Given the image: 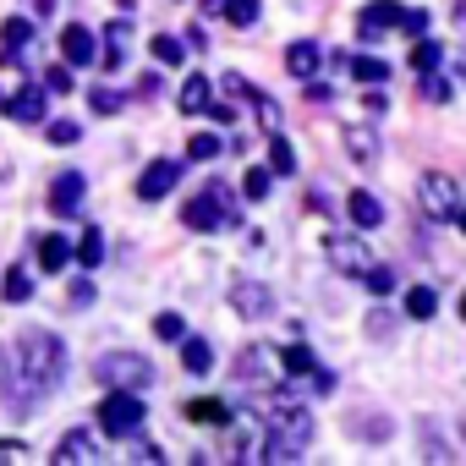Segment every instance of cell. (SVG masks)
Masks as SVG:
<instances>
[{"instance_id":"6da1fadb","label":"cell","mask_w":466,"mask_h":466,"mask_svg":"<svg viewBox=\"0 0 466 466\" xmlns=\"http://www.w3.org/2000/svg\"><path fill=\"white\" fill-rule=\"evenodd\" d=\"M61 373H66V346L50 329H23L0 351V395H6L12 411L39 406L61 384Z\"/></svg>"},{"instance_id":"7a4b0ae2","label":"cell","mask_w":466,"mask_h":466,"mask_svg":"<svg viewBox=\"0 0 466 466\" xmlns=\"http://www.w3.org/2000/svg\"><path fill=\"white\" fill-rule=\"evenodd\" d=\"M181 219H187V230H219V225H237L242 214H237V198H230L225 181H208V187L181 208Z\"/></svg>"},{"instance_id":"3957f363","label":"cell","mask_w":466,"mask_h":466,"mask_svg":"<svg viewBox=\"0 0 466 466\" xmlns=\"http://www.w3.org/2000/svg\"><path fill=\"white\" fill-rule=\"evenodd\" d=\"M94 379L110 384V390H143V384H154V362L137 357V351H105L94 362Z\"/></svg>"},{"instance_id":"277c9868","label":"cell","mask_w":466,"mask_h":466,"mask_svg":"<svg viewBox=\"0 0 466 466\" xmlns=\"http://www.w3.org/2000/svg\"><path fill=\"white\" fill-rule=\"evenodd\" d=\"M137 428H143V395H137V390H110V395L99 400V433L132 439Z\"/></svg>"},{"instance_id":"5b68a950","label":"cell","mask_w":466,"mask_h":466,"mask_svg":"<svg viewBox=\"0 0 466 466\" xmlns=\"http://www.w3.org/2000/svg\"><path fill=\"white\" fill-rule=\"evenodd\" d=\"M417 203H422L428 219H455V208H461V187H455L450 176L428 170V176L417 181Z\"/></svg>"},{"instance_id":"8992f818","label":"cell","mask_w":466,"mask_h":466,"mask_svg":"<svg viewBox=\"0 0 466 466\" xmlns=\"http://www.w3.org/2000/svg\"><path fill=\"white\" fill-rule=\"evenodd\" d=\"M324 253H329V264H335L340 275H351V280H362V275L373 269V248H368L362 237H329Z\"/></svg>"},{"instance_id":"52a82bcc","label":"cell","mask_w":466,"mask_h":466,"mask_svg":"<svg viewBox=\"0 0 466 466\" xmlns=\"http://www.w3.org/2000/svg\"><path fill=\"white\" fill-rule=\"evenodd\" d=\"M395 28H406V12L395 6V0H373V6H362V17H357V39H390Z\"/></svg>"},{"instance_id":"ba28073f","label":"cell","mask_w":466,"mask_h":466,"mask_svg":"<svg viewBox=\"0 0 466 466\" xmlns=\"http://www.w3.org/2000/svg\"><path fill=\"white\" fill-rule=\"evenodd\" d=\"M105 455H110V444H105L94 428H72V433L56 444V461H61V466H72V461H88V466H94V461H105Z\"/></svg>"},{"instance_id":"9c48e42d","label":"cell","mask_w":466,"mask_h":466,"mask_svg":"<svg viewBox=\"0 0 466 466\" xmlns=\"http://www.w3.org/2000/svg\"><path fill=\"white\" fill-rule=\"evenodd\" d=\"M230 308H237L242 319H269L275 313V297L258 280H237V286H230Z\"/></svg>"},{"instance_id":"30bf717a","label":"cell","mask_w":466,"mask_h":466,"mask_svg":"<svg viewBox=\"0 0 466 466\" xmlns=\"http://www.w3.org/2000/svg\"><path fill=\"white\" fill-rule=\"evenodd\" d=\"M176 181H181V165H176V159H154V165L137 176V198H143V203H154V198H165Z\"/></svg>"},{"instance_id":"8fae6325","label":"cell","mask_w":466,"mask_h":466,"mask_svg":"<svg viewBox=\"0 0 466 466\" xmlns=\"http://www.w3.org/2000/svg\"><path fill=\"white\" fill-rule=\"evenodd\" d=\"M61 61H66V66L99 61V45H94V34H88L83 23H66V34H61Z\"/></svg>"},{"instance_id":"7c38bea8","label":"cell","mask_w":466,"mask_h":466,"mask_svg":"<svg viewBox=\"0 0 466 466\" xmlns=\"http://www.w3.org/2000/svg\"><path fill=\"white\" fill-rule=\"evenodd\" d=\"M6 116L23 121V127H28V121H45V88H39V83H23V88L6 99Z\"/></svg>"},{"instance_id":"4fadbf2b","label":"cell","mask_w":466,"mask_h":466,"mask_svg":"<svg viewBox=\"0 0 466 466\" xmlns=\"http://www.w3.org/2000/svg\"><path fill=\"white\" fill-rule=\"evenodd\" d=\"M319 61H324V50H319L313 39H297V45L286 50V72H291V77H302V83H308V77H319Z\"/></svg>"},{"instance_id":"5bb4252c","label":"cell","mask_w":466,"mask_h":466,"mask_svg":"<svg viewBox=\"0 0 466 466\" xmlns=\"http://www.w3.org/2000/svg\"><path fill=\"white\" fill-rule=\"evenodd\" d=\"M77 203H83V176H77V170L56 176V181H50V208H56V214H77Z\"/></svg>"},{"instance_id":"9a60e30c","label":"cell","mask_w":466,"mask_h":466,"mask_svg":"<svg viewBox=\"0 0 466 466\" xmlns=\"http://www.w3.org/2000/svg\"><path fill=\"white\" fill-rule=\"evenodd\" d=\"M346 148H351L357 165H373V159H379V132H373L368 121H351V127H346Z\"/></svg>"},{"instance_id":"2e32d148","label":"cell","mask_w":466,"mask_h":466,"mask_svg":"<svg viewBox=\"0 0 466 466\" xmlns=\"http://www.w3.org/2000/svg\"><path fill=\"white\" fill-rule=\"evenodd\" d=\"M269 373H275V357H269L264 346H248V351L237 357V379H248V384L264 379V384H269Z\"/></svg>"},{"instance_id":"e0dca14e","label":"cell","mask_w":466,"mask_h":466,"mask_svg":"<svg viewBox=\"0 0 466 466\" xmlns=\"http://www.w3.org/2000/svg\"><path fill=\"white\" fill-rule=\"evenodd\" d=\"M0 297L17 302V308H23V302H34V275H28L23 264H12L6 275H0Z\"/></svg>"},{"instance_id":"ac0fdd59","label":"cell","mask_w":466,"mask_h":466,"mask_svg":"<svg viewBox=\"0 0 466 466\" xmlns=\"http://www.w3.org/2000/svg\"><path fill=\"white\" fill-rule=\"evenodd\" d=\"M346 214H351L362 230H373V225L384 219V203H379L373 192H351V198H346Z\"/></svg>"},{"instance_id":"d6986e66","label":"cell","mask_w":466,"mask_h":466,"mask_svg":"<svg viewBox=\"0 0 466 466\" xmlns=\"http://www.w3.org/2000/svg\"><path fill=\"white\" fill-rule=\"evenodd\" d=\"M72 258H77L83 269H99V264H105V237H99V230H94V225L83 230V242L72 248Z\"/></svg>"},{"instance_id":"ffe728a7","label":"cell","mask_w":466,"mask_h":466,"mask_svg":"<svg viewBox=\"0 0 466 466\" xmlns=\"http://www.w3.org/2000/svg\"><path fill=\"white\" fill-rule=\"evenodd\" d=\"M66 258H72V248H66V237H45V242H39V269H50V275H61V269H66Z\"/></svg>"},{"instance_id":"44dd1931","label":"cell","mask_w":466,"mask_h":466,"mask_svg":"<svg viewBox=\"0 0 466 466\" xmlns=\"http://www.w3.org/2000/svg\"><path fill=\"white\" fill-rule=\"evenodd\" d=\"M346 66H351V77H357V83H368V88H379V83L390 77V66H384V61H373V56H351Z\"/></svg>"},{"instance_id":"7402d4cb","label":"cell","mask_w":466,"mask_h":466,"mask_svg":"<svg viewBox=\"0 0 466 466\" xmlns=\"http://www.w3.org/2000/svg\"><path fill=\"white\" fill-rule=\"evenodd\" d=\"M181 110L187 116H203L208 110V77H187L181 83Z\"/></svg>"},{"instance_id":"603a6c76","label":"cell","mask_w":466,"mask_h":466,"mask_svg":"<svg viewBox=\"0 0 466 466\" xmlns=\"http://www.w3.org/2000/svg\"><path fill=\"white\" fill-rule=\"evenodd\" d=\"M280 368H286L291 379H313V368H319V362H313V351H308V346H286V351H280Z\"/></svg>"},{"instance_id":"cb8c5ba5","label":"cell","mask_w":466,"mask_h":466,"mask_svg":"<svg viewBox=\"0 0 466 466\" xmlns=\"http://www.w3.org/2000/svg\"><path fill=\"white\" fill-rule=\"evenodd\" d=\"M127 34H132V28H127V23H116V28H110V45L99 50V61H105L110 72H121V61H127Z\"/></svg>"},{"instance_id":"d4e9b609","label":"cell","mask_w":466,"mask_h":466,"mask_svg":"<svg viewBox=\"0 0 466 466\" xmlns=\"http://www.w3.org/2000/svg\"><path fill=\"white\" fill-rule=\"evenodd\" d=\"M148 50H154V61H159V66H181V61H187V45H181V39H170V34H154V45H148Z\"/></svg>"},{"instance_id":"484cf974","label":"cell","mask_w":466,"mask_h":466,"mask_svg":"<svg viewBox=\"0 0 466 466\" xmlns=\"http://www.w3.org/2000/svg\"><path fill=\"white\" fill-rule=\"evenodd\" d=\"M406 313H411V319H433V313H439L433 286H411V291H406Z\"/></svg>"},{"instance_id":"4316f807","label":"cell","mask_w":466,"mask_h":466,"mask_svg":"<svg viewBox=\"0 0 466 466\" xmlns=\"http://www.w3.org/2000/svg\"><path fill=\"white\" fill-rule=\"evenodd\" d=\"M181 362H187V373H208V368H214L208 340H181Z\"/></svg>"},{"instance_id":"83f0119b","label":"cell","mask_w":466,"mask_h":466,"mask_svg":"<svg viewBox=\"0 0 466 466\" xmlns=\"http://www.w3.org/2000/svg\"><path fill=\"white\" fill-rule=\"evenodd\" d=\"M269 170H275V176H291V170H297V154H291V143H286L280 132L269 137Z\"/></svg>"},{"instance_id":"f1b7e54d","label":"cell","mask_w":466,"mask_h":466,"mask_svg":"<svg viewBox=\"0 0 466 466\" xmlns=\"http://www.w3.org/2000/svg\"><path fill=\"white\" fill-rule=\"evenodd\" d=\"M187 417H192V422H219V428H225V422H230V406H225V400H192Z\"/></svg>"},{"instance_id":"f546056e","label":"cell","mask_w":466,"mask_h":466,"mask_svg":"<svg viewBox=\"0 0 466 466\" xmlns=\"http://www.w3.org/2000/svg\"><path fill=\"white\" fill-rule=\"evenodd\" d=\"M0 45H6V50H28V45H34V23L12 17L6 28H0Z\"/></svg>"},{"instance_id":"4dcf8cb0","label":"cell","mask_w":466,"mask_h":466,"mask_svg":"<svg viewBox=\"0 0 466 466\" xmlns=\"http://www.w3.org/2000/svg\"><path fill=\"white\" fill-rule=\"evenodd\" d=\"M225 6V17L237 23V28H248V23H258V0H219Z\"/></svg>"},{"instance_id":"1f68e13d","label":"cell","mask_w":466,"mask_h":466,"mask_svg":"<svg viewBox=\"0 0 466 466\" xmlns=\"http://www.w3.org/2000/svg\"><path fill=\"white\" fill-rule=\"evenodd\" d=\"M242 192H248L253 203H264V198H269V170H264V165H253V170H248V181H242Z\"/></svg>"},{"instance_id":"d6a6232c","label":"cell","mask_w":466,"mask_h":466,"mask_svg":"<svg viewBox=\"0 0 466 466\" xmlns=\"http://www.w3.org/2000/svg\"><path fill=\"white\" fill-rule=\"evenodd\" d=\"M45 137L66 148V143H77V137H83V127H77V121H50V127H45Z\"/></svg>"},{"instance_id":"836d02e7","label":"cell","mask_w":466,"mask_h":466,"mask_svg":"<svg viewBox=\"0 0 466 466\" xmlns=\"http://www.w3.org/2000/svg\"><path fill=\"white\" fill-rule=\"evenodd\" d=\"M187 154H192V159H214V154H219V137H214V132H192Z\"/></svg>"},{"instance_id":"e575fe53","label":"cell","mask_w":466,"mask_h":466,"mask_svg":"<svg viewBox=\"0 0 466 466\" xmlns=\"http://www.w3.org/2000/svg\"><path fill=\"white\" fill-rule=\"evenodd\" d=\"M154 335H159V340H181V335H187L181 313H159V319H154Z\"/></svg>"},{"instance_id":"d590c367","label":"cell","mask_w":466,"mask_h":466,"mask_svg":"<svg viewBox=\"0 0 466 466\" xmlns=\"http://www.w3.org/2000/svg\"><path fill=\"white\" fill-rule=\"evenodd\" d=\"M362 280H368V286H373L379 297H390V291H395V269H384V264H373V269H368Z\"/></svg>"},{"instance_id":"8d00e7d4","label":"cell","mask_w":466,"mask_h":466,"mask_svg":"<svg viewBox=\"0 0 466 466\" xmlns=\"http://www.w3.org/2000/svg\"><path fill=\"white\" fill-rule=\"evenodd\" d=\"M411 66H417V72H433V66H439V45H428V39H422V45L411 50Z\"/></svg>"},{"instance_id":"74e56055","label":"cell","mask_w":466,"mask_h":466,"mask_svg":"<svg viewBox=\"0 0 466 466\" xmlns=\"http://www.w3.org/2000/svg\"><path fill=\"white\" fill-rule=\"evenodd\" d=\"M45 88H50V94H72V72H66V61L45 72Z\"/></svg>"},{"instance_id":"f35d334b","label":"cell","mask_w":466,"mask_h":466,"mask_svg":"<svg viewBox=\"0 0 466 466\" xmlns=\"http://www.w3.org/2000/svg\"><path fill=\"white\" fill-rule=\"evenodd\" d=\"M88 105H94L99 116H116V110H121V94H116V88H94V99H88Z\"/></svg>"},{"instance_id":"ab89813d","label":"cell","mask_w":466,"mask_h":466,"mask_svg":"<svg viewBox=\"0 0 466 466\" xmlns=\"http://www.w3.org/2000/svg\"><path fill=\"white\" fill-rule=\"evenodd\" d=\"M66 297H72V308H94V297H99V291H94V280H77Z\"/></svg>"},{"instance_id":"60d3db41","label":"cell","mask_w":466,"mask_h":466,"mask_svg":"<svg viewBox=\"0 0 466 466\" xmlns=\"http://www.w3.org/2000/svg\"><path fill=\"white\" fill-rule=\"evenodd\" d=\"M422 77H428V83H422V94L444 105V99H450V83H444V77H433V72H422Z\"/></svg>"},{"instance_id":"b9f144b4","label":"cell","mask_w":466,"mask_h":466,"mask_svg":"<svg viewBox=\"0 0 466 466\" xmlns=\"http://www.w3.org/2000/svg\"><path fill=\"white\" fill-rule=\"evenodd\" d=\"M132 461H165V450H159V444H143V439H137V444H132Z\"/></svg>"},{"instance_id":"7bdbcfd3","label":"cell","mask_w":466,"mask_h":466,"mask_svg":"<svg viewBox=\"0 0 466 466\" xmlns=\"http://www.w3.org/2000/svg\"><path fill=\"white\" fill-rule=\"evenodd\" d=\"M455 225H461V230H466V203H461V208H455Z\"/></svg>"},{"instance_id":"ee69618b","label":"cell","mask_w":466,"mask_h":466,"mask_svg":"<svg viewBox=\"0 0 466 466\" xmlns=\"http://www.w3.org/2000/svg\"><path fill=\"white\" fill-rule=\"evenodd\" d=\"M203 12H219V0H203Z\"/></svg>"},{"instance_id":"f6af8a7d","label":"cell","mask_w":466,"mask_h":466,"mask_svg":"<svg viewBox=\"0 0 466 466\" xmlns=\"http://www.w3.org/2000/svg\"><path fill=\"white\" fill-rule=\"evenodd\" d=\"M461 319H466V291H461Z\"/></svg>"}]
</instances>
